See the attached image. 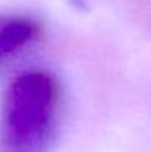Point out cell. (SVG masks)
I'll list each match as a JSON object with an SVG mask.
<instances>
[{"mask_svg": "<svg viewBox=\"0 0 151 152\" xmlns=\"http://www.w3.org/2000/svg\"><path fill=\"white\" fill-rule=\"evenodd\" d=\"M61 83L46 71H27L9 85L0 122L4 152H46L59 129Z\"/></svg>", "mask_w": 151, "mask_h": 152, "instance_id": "obj_1", "label": "cell"}, {"mask_svg": "<svg viewBox=\"0 0 151 152\" xmlns=\"http://www.w3.org/2000/svg\"><path fill=\"white\" fill-rule=\"evenodd\" d=\"M38 34V23L29 16H0V66L27 46Z\"/></svg>", "mask_w": 151, "mask_h": 152, "instance_id": "obj_2", "label": "cell"}]
</instances>
